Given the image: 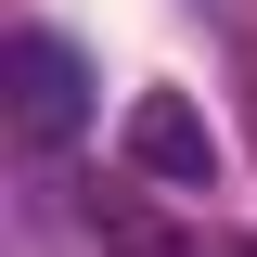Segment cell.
<instances>
[{"label":"cell","mask_w":257,"mask_h":257,"mask_svg":"<svg viewBox=\"0 0 257 257\" xmlns=\"http://www.w3.org/2000/svg\"><path fill=\"white\" fill-rule=\"evenodd\" d=\"M0 116H13L26 155L77 142V128H90V64H77V39H52V26L13 39V52H0Z\"/></svg>","instance_id":"cell-1"},{"label":"cell","mask_w":257,"mask_h":257,"mask_svg":"<svg viewBox=\"0 0 257 257\" xmlns=\"http://www.w3.org/2000/svg\"><path fill=\"white\" fill-rule=\"evenodd\" d=\"M128 167H142V180H180V193H206V180H219V128L193 116L180 90H142V103H128Z\"/></svg>","instance_id":"cell-2"},{"label":"cell","mask_w":257,"mask_h":257,"mask_svg":"<svg viewBox=\"0 0 257 257\" xmlns=\"http://www.w3.org/2000/svg\"><path fill=\"white\" fill-rule=\"evenodd\" d=\"M90 244H103V257H193L180 231H167L155 206H128V193H90Z\"/></svg>","instance_id":"cell-3"}]
</instances>
